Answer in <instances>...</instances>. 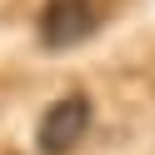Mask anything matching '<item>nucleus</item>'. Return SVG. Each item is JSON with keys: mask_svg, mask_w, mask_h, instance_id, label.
Listing matches in <instances>:
<instances>
[{"mask_svg": "<svg viewBox=\"0 0 155 155\" xmlns=\"http://www.w3.org/2000/svg\"><path fill=\"white\" fill-rule=\"evenodd\" d=\"M90 130V100L85 95H60L50 110L40 115V130H35V145L40 155H70L75 145Z\"/></svg>", "mask_w": 155, "mask_h": 155, "instance_id": "nucleus-1", "label": "nucleus"}, {"mask_svg": "<svg viewBox=\"0 0 155 155\" xmlns=\"http://www.w3.org/2000/svg\"><path fill=\"white\" fill-rule=\"evenodd\" d=\"M95 25H100V10L90 0H45L40 40H45V50H70L85 35H95Z\"/></svg>", "mask_w": 155, "mask_h": 155, "instance_id": "nucleus-2", "label": "nucleus"}]
</instances>
